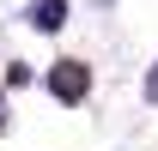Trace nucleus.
I'll return each mask as SVG.
<instances>
[{
  "label": "nucleus",
  "instance_id": "obj_3",
  "mask_svg": "<svg viewBox=\"0 0 158 151\" xmlns=\"http://www.w3.org/2000/svg\"><path fill=\"white\" fill-rule=\"evenodd\" d=\"M146 97H152V103H158V73H152V79H146Z\"/></svg>",
  "mask_w": 158,
  "mask_h": 151
},
{
  "label": "nucleus",
  "instance_id": "obj_2",
  "mask_svg": "<svg viewBox=\"0 0 158 151\" xmlns=\"http://www.w3.org/2000/svg\"><path fill=\"white\" fill-rule=\"evenodd\" d=\"M31 24H37V30H61V24H67V0H37V6H31Z\"/></svg>",
  "mask_w": 158,
  "mask_h": 151
},
{
  "label": "nucleus",
  "instance_id": "obj_4",
  "mask_svg": "<svg viewBox=\"0 0 158 151\" xmlns=\"http://www.w3.org/2000/svg\"><path fill=\"white\" fill-rule=\"evenodd\" d=\"M0 127H6V115H0Z\"/></svg>",
  "mask_w": 158,
  "mask_h": 151
},
{
  "label": "nucleus",
  "instance_id": "obj_1",
  "mask_svg": "<svg viewBox=\"0 0 158 151\" xmlns=\"http://www.w3.org/2000/svg\"><path fill=\"white\" fill-rule=\"evenodd\" d=\"M49 91H55V103H85L91 67H85V60H55V67H49Z\"/></svg>",
  "mask_w": 158,
  "mask_h": 151
}]
</instances>
